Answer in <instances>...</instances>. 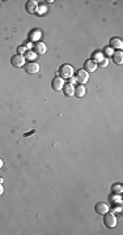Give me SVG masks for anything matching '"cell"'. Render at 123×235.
Returning a JSON list of instances; mask_svg holds the SVG:
<instances>
[{"mask_svg": "<svg viewBox=\"0 0 123 235\" xmlns=\"http://www.w3.org/2000/svg\"><path fill=\"white\" fill-rule=\"evenodd\" d=\"M104 223L106 227H109V229H113V227L117 226V217L113 213H105L104 214Z\"/></svg>", "mask_w": 123, "mask_h": 235, "instance_id": "2", "label": "cell"}, {"mask_svg": "<svg viewBox=\"0 0 123 235\" xmlns=\"http://www.w3.org/2000/svg\"><path fill=\"white\" fill-rule=\"evenodd\" d=\"M109 47H111L113 50H118V51H120L122 47H123V42H122V39H119V38H111V41H110V46H109Z\"/></svg>", "mask_w": 123, "mask_h": 235, "instance_id": "11", "label": "cell"}, {"mask_svg": "<svg viewBox=\"0 0 123 235\" xmlns=\"http://www.w3.org/2000/svg\"><path fill=\"white\" fill-rule=\"evenodd\" d=\"M46 51H47V47L43 42H37L34 45V52L37 55H45Z\"/></svg>", "mask_w": 123, "mask_h": 235, "instance_id": "7", "label": "cell"}, {"mask_svg": "<svg viewBox=\"0 0 123 235\" xmlns=\"http://www.w3.org/2000/svg\"><path fill=\"white\" fill-rule=\"evenodd\" d=\"M85 93H86V90H85V86L84 85H76V88H75V95L76 97H79V98H81V97H84L85 95Z\"/></svg>", "mask_w": 123, "mask_h": 235, "instance_id": "14", "label": "cell"}, {"mask_svg": "<svg viewBox=\"0 0 123 235\" xmlns=\"http://www.w3.org/2000/svg\"><path fill=\"white\" fill-rule=\"evenodd\" d=\"M4 192V189H3V186H2V183H0V195H2Z\"/></svg>", "mask_w": 123, "mask_h": 235, "instance_id": "24", "label": "cell"}, {"mask_svg": "<svg viewBox=\"0 0 123 235\" xmlns=\"http://www.w3.org/2000/svg\"><path fill=\"white\" fill-rule=\"evenodd\" d=\"M45 11H46L45 8H39V11H38L39 13H38V14H42V12H45Z\"/></svg>", "mask_w": 123, "mask_h": 235, "instance_id": "25", "label": "cell"}, {"mask_svg": "<svg viewBox=\"0 0 123 235\" xmlns=\"http://www.w3.org/2000/svg\"><path fill=\"white\" fill-rule=\"evenodd\" d=\"M72 76H74V67L69 64H63L62 67L59 68V77H62L63 80H69Z\"/></svg>", "mask_w": 123, "mask_h": 235, "instance_id": "1", "label": "cell"}, {"mask_svg": "<svg viewBox=\"0 0 123 235\" xmlns=\"http://www.w3.org/2000/svg\"><path fill=\"white\" fill-rule=\"evenodd\" d=\"M104 52H105V55H107V56H110V55H113V54H114V50H113L111 47H106V48H105V51H104Z\"/></svg>", "mask_w": 123, "mask_h": 235, "instance_id": "17", "label": "cell"}, {"mask_svg": "<svg viewBox=\"0 0 123 235\" xmlns=\"http://www.w3.org/2000/svg\"><path fill=\"white\" fill-rule=\"evenodd\" d=\"M24 52H25V48H24V47H18V54L23 55Z\"/></svg>", "mask_w": 123, "mask_h": 235, "instance_id": "22", "label": "cell"}, {"mask_svg": "<svg viewBox=\"0 0 123 235\" xmlns=\"http://www.w3.org/2000/svg\"><path fill=\"white\" fill-rule=\"evenodd\" d=\"M107 64H109V60H107V59L105 58V59H102V60H101V65H100V67L105 68V67H107Z\"/></svg>", "mask_w": 123, "mask_h": 235, "instance_id": "18", "label": "cell"}, {"mask_svg": "<svg viewBox=\"0 0 123 235\" xmlns=\"http://www.w3.org/2000/svg\"><path fill=\"white\" fill-rule=\"evenodd\" d=\"M93 55H96V59H97V60H102V59H104V56H102V54H101V52H96V54H93Z\"/></svg>", "mask_w": 123, "mask_h": 235, "instance_id": "20", "label": "cell"}, {"mask_svg": "<svg viewBox=\"0 0 123 235\" xmlns=\"http://www.w3.org/2000/svg\"><path fill=\"white\" fill-rule=\"evenodd\" d=\"M39 38V32H34V35H33V39H37Z\"/></svg>", "mask_w": 123, "mask_h": 235, "instance_id": "21", "label": "cell"}, {"mask_svg": "<svg viewBox=\"0 0 123 235\" xmlns=\"http://www.w3.org/2000/svg\"><path fill=\"white\" fill-rule=\"evenodd\" d=\"M75 82H76V78H74V77H71V78H69V84L75 86Z\"/></svg>", "mask_w": 123, "mask_h": 235, "instance_id": "23", "label": "cell"}, {"mask_svg": "<svg viewBox=\"0 0 123 235\" xmlns=\"http://www.w3.org/2000/svg\"><path fill=\"white\" fill-rule=\"evenodd\" d=\"M51 86H53L54 90H62L63 86H64V80H63L62 77H59V76L55 77V78H53Z\"/></svg>", "mask_w": 123, "mask_h": 235, "instance_id": "8", "label": "cell"}, {"mask_svg": "<svg viewBox=\"0 0 123 235\" xmlns=\"http://www.w3.org/2000/svg\"><path fill=\"white\" fill-rule=\"evenodd\" d=\"M63 93L67 95V97H74V94H75V88L74 85H71V84H64L63 86Z\"/></svg>", "mask_w": 123, "mask_h": 235, "instance_id": "12", "label": "cell"}, {"mask_svg": "<svg viewBox=\"0 0 123 235\" xmlns=\"http://www.w3.org/2000/svg\"><path fill=\"white\" fill-rule=\"evenodd\" d=\"M0 4H2V2H0Z\"/></svg>", "mask_w": 123, "mask_h": 235, "instance_id": "27", "label": "cell"}, {"mask_svg": "<svg viewBox=\"0 0 123 235\" xmlns=\"http://www.w3.org/2000/svg\"><path fill=\"white\" fill-rule=\"evenodd\" d=\"M95 210L98 213V214L104 216L105 213L109 212V207H107V204H105V202H97L95 205Z\"/></svg>", "mask_w": 123, "mask_h": 235, "instance_id": "9", "label": "cell"}, {"mask_svg": "<svg viewBox=\"0 0 123 235\" xmlns=\"http://www.w3.org/2000/svg\"><path fill=\"white\" fill-rule=\"evenodd\" d=\"M75 78H76V81H79L81 85H84V84L89 80V73L86 72L84 68H81V69H79V71L76 72V77H75Z\"/></svg>", "mask_w": 123, "mask_h": 235, "instance_id": "4", "label": "cell"}, {"mask_svg": "<svg viewBox=\"0 0 123 235\" xmlns=\"http://www.w3.org/2000/svg\"><path fill=\"white\" fill-rule=\"evenodd\" d=\"M24 68L26 71V73H29V75H34V73H38L39 72V64L35 63V62H30L24 65Z\"/></svg>", "mask_w": 123, "mask_h": 235, "instance_id": "5", "label": "cell"}, {"mask_svg": "<svg viewBox=\"0 0 123 235\" xmlns=\"http://www.w3.org/2000/svg\"><path fill=\"white\" fill-rule=\"evenodd\" d=\"M111 56H113V62L115 64L122 65V63H123V52H122V51H115Z\"/></svg>", "mask_w": 123, "mask_h": 235, "instance_id": "13", "label": "cell"}, {"mask_svg": "<svg viewBox=\"0 0 123 235\" xmlns=\"http://www.w3.org/2000/svg\"><path fill=\"white\" fill-rule=\"evenodd\" d=\"M11 64L13 65V67H16V68H21V67H24L25 65V56L24 55H13L12 59H11Z\"/></svg>", "mask_w": 123, "mask_h": 235, "instance_id": "3", "label": "cell"}, {"mask_svg": "<svg viewBox=\"0 0 123 235\" xmlns=\"http://www.w3.org/2000/svg\"><path fill=\"white\" fill-rule=\"evenodd\" d=\"M113 212L120 213V212H122V205H117V207H115V205H114V208H113Z\"/></svg>", "mask_w": 123, "mask_h": 235, "instance_id": "19", "label": "cell"}, {"mask_svg": "<svg viewBox=\"0 0 123 235\" xmlns=\"http://www.w3.org/2000/svg\"><path fill=\"white\" fill-rule=\"evenodd\" d=\"M25 9H26L28 13H30V14H32V13H35V12H37V9H38L37 2H35V0H29V2H26Z\"/></svg>", "mask_w": 123, "mask_h": 235, "instance_id": "6", "label": "cell"}, {"mask_svg": "<svg viewBox=\"0 0 123 235\" xmlns=\"http://www.w3.org/2000/svg\"><path fill=\"white\" fill-rule=\"evenodd\" d=\"M35 56H37V54H35L34 51H28L26 52V58L29 60H33V59H35Z\"/></svg>", "mask_w": 123, "mask_h": 235, "instance_id": "16", "label": "cell"}, {"mask_svg": "<svg viewBox=\"0 0 123 235\" xmlns=\"http://www.w3.org/2000/svg\"><path fill=\"white\" fill-rule=\"evenodd\" d=\"M97 63L95 62V60H92V59H89V60H86L85 63H84V69L86 71V72H95L96 69H97Z\"/></svg>", "mask_w": 123, "mask_h": 235, "instance_id": "10", "label": "cell"}, {"mask_svg": "<svg viewBox=\"0 0 123 235\" xmlns=\"http://www.w3.org/2000/svg\"><path fill=\"white\" fill-rule=\"evenodd\" d=\"M2 167H3V161L0 159V168H2Z\"/></svg>", "mask_w": 123, "mask_h": 235, "instance_id": "26", "label": "cell"}, {"mask_svg": "<svg viewBox=\"0 0 123 235\" xmlns=\"http://www.w3.org/2000/svg\"><path fill=\"white\" fill-rule=\"evenodd\" d=\"M111 189H113L114 193H122V191H123V188H122L120 184H114V186L111 187Z\"/></svg>", "mask_w": 123, "mask_h": 235, "instance_id": "15", "label": "cell"}]
</instances>
